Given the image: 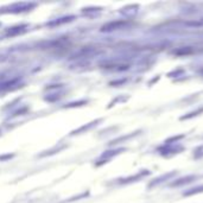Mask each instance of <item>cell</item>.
Segmentation results:
<instances>
[{
	"instance_id": "6da1fadb",
	"label": "cell",
	"mask_w": 203,
	"mask_h": 203,
	"mask_svg": "<svg viewBox=\"0 0 203 203\" xmlns=\"http://www.w3.org/2000/svg\"><path fill=\"white\" fill-rule=\"evenodd\" d=\"M26 25H20V26H16V28H12V29H10V30H7L6 32H5V36L6 37H12V36H16V34H22V32H24L25 30H26Z\"/></svg>"
}]
</instances>
